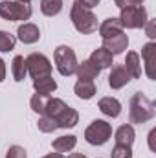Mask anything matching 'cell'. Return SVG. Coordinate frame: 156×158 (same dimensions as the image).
Instances as JSON below:
<instances>
[{"mask_svg":"<svg viewBox=\"0 0 156 158\" xmlns=\"http://www.w3.org/2000/svg\"><path fill=\"white\" fill-rule=\"evenodd\" d=\"M156 134V129H153L151 132H149V147H151V151H154V143H153V138H154Z\"/></svg>","mask_w":156,"mask_h":158,"instance_id":"cell-34","label":"cell"},{"mask_svg":"<svg viewBox=\"0 0 156 158\" xmlns=\"http://www.w3.org/2000/svg\"><path fill=\"white\" fill-rule=\"evenodd\" d=\"M26 66H28V74L31 79H40L46 76H51V63L44 53H30L26 57Z\"/></svg>","mask_w":156,"mask_h":158,"instance_id":"cell-7","label":"cell"},{"mask_svg":"<svg viewBox=\"0 0 156 158\" xmlns=\"http://www.w3.org/2000/svg\"><path fill=\"white\" fill-rule=\"evenodd\" d=\"M37 127H39V131L42 132H53L55 129H57V123H55V119L48 118V116H40L39 121H37Z\"/></svg>","mask_w":156,"mask_h":158,"instance_id":"cell-27","label":"cell"},{"mask_svg":"<svg viewBox=\"0 0 156 158\" xmlns=\"http://www.w3.org/2000/svg\"><path fill=\"white\" fill-rule=\"evenodd\" d=\"M53 61H55L57 72H59L61 76L68 77V76L76 74V68H77V57H76V52H74L70 46H66V44L59 46V48L55 50V53H53Z\"/></svg>","mask_w":156,"mask_h":158,"instance_id":"cell-4","label":"cell"},{"mask_svg":"<svg viewBox=\"0 0 156 158\" xmlns=\"http://www.w3.org/2000/svg\"><path fill=\"white\" fill-rule=\"evenodd\" d=\"M134 138H136L134 127H132V125H129V123H127V125H121V127L116 131V134H114L116 143H119V145H129V147H132Z\"/></svg>","mask_w":156,"mask_h":158,"instance_id":"cell-18","label":"cell"},{"mask_svg":"<svg viewBox=\"0 0 156 158\" xmlns=\"http://www.w3.org/2000/svg\"><path fill=\"white\" fill-rule=\"evenodd\" d=\"M147 9L143 6H129V7H123L121 13H119V22L123 28H129V30H138V28H145V22H147Z\"/></svg>","mask_w":156,"mask_h":158,"instance_id":"cell-6","label":"cell"},{"mask_svg":"<svg viewBox=\"0 0 156 158\" xmlns=\"http://www.w3.org/2000/svg\"><path fill=\"white\" fill-rule=\"evenodd\" d=\"M17 37L22 44H35L40 39V30L31 22H24L17 30Z\"/></svg>","mask_w":156,"mask_h":158,"instance_id":"cell-9","label":"cell"},{"mask_svg":"<svg viewBox=\"0 0 156 158\" xmlns=\"http://www.w3.org/2000/svg\"><path fill=\"white\" fill-rule=\"evenodd\" d=\"M70 20H72L74 28L77 30L79 33H83V35L94 33V31L97 30V17L92 13V9H86V7L79 6L77 0L72 4V9H70Z\"/></svg>","mask_w":156,"mask_h":158,"instance_id":"cell-2","label":"cell"},{"mask_svg":"<svg viewBox=\"0 0 156 158\" xmlns=\"http://www.w3.org/2000/svg\"><path fill=\"white\" fill-rule=\"evenodd\" d=\"M33 15V9L30 4L22 2H13V0H2L0 2V19L7 22H24L30 20Z\"/></svg>","mask_w":156,"mask_h":158,"instance_id":"cell-3","label":"cell"},{"mask_svg":"<svg viewBox=\"0 0 156 158\" xmlns=\"http://www.w3.org/2000/svg\"><path fill=\"white\" fill-rule=\"evenodd\" d=\"M77 4L83 6V7H86V9H92V7L99 6V0H77Z\"/></svg>","mask_w":156,"mask_h":158,"instance_id":"cell-31","label":"cell"},{"mask_svg":"<svg viewBox=\"0 0 156 158\" xmlns=\"http://www.w3.org/2000/svg\"><path fill=\"white\" fill-rule=\"evenodd\" d=\"M74 92H76V96L79 99H92L96 96V85H94V81L79 79L76 83V86H74Z\"/></svg>","mask_w":156,"mask_h":158,"instance_id":"cell-19","label":"cell"},{"mask_svg":"<svg viewBox=\"0 0 156 158\" xmlns=\"http://www.w3.org/2000/svg\"><path fill=\"white\" fill-rule=\"evenodd\" d=\"M63 9V0H40V11L46 17H55Z\"/></svg>","mask_w":156,"mask_h":158,"instance_id":"cell-24","label":"cell"},{"mask_svg":"<svg viewBox=\"0 0 156 158\" xmlns=\"http://www.w3.org/2000/svg\"><path fill=\"white\" fill-rule=\"evenodd\" d=\"M68 158H86V156H84V155H81V153H72Z\"/></svg>","mask_w":156,"mask_h":158,"instance_id":"cell-36","label":"cell"},{"mask_svg":"<svg viewBox=\"0 0 156 158\" xmlns=\"http://www.w3.org/2000/svg\"><path fill=\"white\" fill-rule=\"evenodd\" d=\"M112 70H110V74H109V85H110V88L112 90H119V88H123L125 85H129V81H130V76H129V72L125 70V66L123 64H116V66H110Z\"/></svg>","mask_w":156,"mask_h":158,"instance_id":"cell-8","label":"cell"},{"mask_svg":"<svg viewBox=\"0 0 156 158\" xmlns=\"http://www.w3.org/2000/svg\"><path fill=\"white\" fill-rule=\"evenodd\" d=\"M90 61H92L96 66H99V68L103 70V68H110V66L114 64V55H112L109 50H105V48L101 46V48H96V50L92 52Z\"/></svg>","mask_w":156,"mask_h":158,"instance_id":"cell-13","label":"cell"},{"mask_svg":"<svg viewBox=\"0 0 156 158\" xmlns=\"http://www.w3.org/2000/svg\"><path fill=\"white\" fill-rule=\"evenodd\" d=\"M55 123H57V129H72L79 123V112L72 107H66L63 114L55 119Z\"/></svg>","mask_w":156,"mask_h":158,"instance_id":"cell-15","label":"cell"},{"mask_svg":"<svg viewBox=\"0 0 156 158\" xmlns=\"http://www.w3.org/2000/svg\"><path fill=\"white\" fill-rule=\"evenodd\" d=\"M6 158H28V155H26L24 147H20V145H11V147L7 149V153H6Z\"/></svg>","mask_w":156,"mask_h":158,"instance_id":"cell-29","label":"cell"},{"mask_svg":"<svg viewBox=\"0 0 156 158\" xmlns=\"http://www.w3.org/2000/svg\"><path fill=\"white\" fill-rule=\"evenodd\" d=\"M42 158H64L61 153H50V155H46V156H42Z\"/></svg>","mask_w":156,"mask_h":158,"instance_id":"cell-35","label":"cell"},{"mask_svg":"<svg viewBox=\"0 0 156 158\" xmlns=\"http://www.w3.org/2000/svg\"><path fill=\"white\" fill-rule=\"evenodd\" d=\"M99 72H101V68L96 66L90 59H86L83 63H77V68H76L77 79H83V81H94L99 76Z\"/></svg>","mask_w":156,"mask_h":158,"instance_id":"cell-12","label":"cell"},{"mask_svg":"<svg viewBox=\"0 0 156 158\" xmlns=\"http://www.w3.org/2000/svg\"><path fill=\"white\" fill-rule=\"evenodd\" d=\"M97 107L109 118H117L121 114V103L117 101L116 98H101L99 103H97Z\"/></svg>","mask_w":156,"mask_h":158,"instance_id":"cell-14","label":"cell"},{"mask_svg":"<svg viewBox=\"0 0 156 158\" xmlns=\"http://www.w3.org/2000/svg\"><path fill=\"white\" fill-rule=\"evenodd\" d=\"M18 2H22V4H31V0H18Z\"/></svg>","mask_w":156,"mask_h":158,"instance_id":"cell-37","label":"cell"},{"mask_svg":"<svg viewBox=\"0 0 156 158\" xmlns=\"http://www.w3.org/2000/svg\"><path fill=\"white\" fill-rule=\"evenodd\" d=\"M145 26H147V37L149 39H154V20H147L145 22Z\"/></svg>","mask_w":156,"mask_h":158,"instance_id":"cell-32","label":"cell"},{"mask_svg":"<svg viewBox=\"0 0 156 158\" xmlns=\"http://www.w3.org/2000/svg\"><path fill=\"white\" fill-rule=\"evenodd\" d=\"M154 52H156V44L154 42H147L142 50V57L145 61V70H147V77L154 79V72H153V64H154Z\"/></svg>","mask_w":156,"mask_h":158,"instance_id":"cell-20","label":"cell"},{"mask_svg":"<svg viewBox=\"0 0 156 158\" xmlns=\"http://www.w3.org/2000/svg\"><path fill=\"white\" fill-rule=\"evenodd\" d=\"M97 30H99V37H101V39H110V37H114V35H117V33L123 31V26H121L119 19L110 17V19H105V20L97 26Z\"/></svg>","mask_w":156,"mask_h":158,"instance_id":"cell-11","label":"cell"},{"mask_svg":"<svg viewBox=\"0 0 156 158\" xmlns=\"http://www.w3.org/2000/svg\"><path fill=\"white\" fill-rule=\"evenodd\" d=\"M114 4L119 9H123V7H129V6H142L143 0H114Z\"/></svg>","mask_w":156,"mask_h":158,"instance_id":"cell-30","label":"cell"},{"mask_svg":"<svg viewBox=\"0 0 156 158\" xmlns=\"http://www.w3.org/2000/svg\"><path fill=\"white\" fill-rule=\"evenodd\" d=\"M11 74H13V79L15 81H24L26 76H28V66H26V59L22 55H15L13 63H11Z\"/></svg>","mask_w":156,"mask_h":158,"instance_id":"cell-22","label":"cell"},{"mask_svg":"<svg viewBox=\"0 0 156 158\" xmlns=\"http://www.w3.org/2000/svg\"><path fill=\"white\" fill-rule=\"evenodd\" d=\"M6 79V63H4V59L0 57V83Z\"/></svg>","mask_w":156,"mask_h":158,"instance_id":"cell-33","label":"cell"},{"mask_svg":"<svg viewBox=\"0 0 156 158\" xmlns=\"http://www.w3.org/2000/svg\"><path fill=\"white\" fill-rule=\"evenodd\" d=\"M77 145V138L74 136V134H68V136H59V138H55L53 142H51V147H53V151L55 153H70L74 147Z\"/></svg>","mask_w":156,"mask_h":158,"instance_id":"cell-17","label":"cell"},{"mask_svg":"<svg viewBox=\"0 0 156 158\" xmlns=\"http://www.w3.org/2000/svg\"><path fill=\"white\" fill-rule=\"evenodd\" d=\"M15 44H17L15 35H11L9 31H4V30H0V52H2V53H6V52H11V50L15 48Z\"/></svg>","mask_w":156,"mask_h":158,"instance_id":"cell-26","label":"cell"},{"mask_svg":"<svg viewBox=\"0 0 156 158\" xmlns=\"http://www.w3.org/2000/svg\"><path fill=\"white\" fill-rule=\"evenodd\" d=\"M127 46H129V37H127L123 31L117 33V35H114V37H110V39H103V48L109 50L112 55L123 53V52L127 50Z\"/></svg>","mask_w":156,"mask_h":158,"instance_id":"cell-10","label":"cell"},{"mask_svg":"<svg viewBox=\"0 0 156 158\" xmlns=\"http://www.w3.org/2000/svg\"><path fill=\"white\" fill-rule=\"evenodd\" d=\"M156 114L154 103L142 92H136L130 98L129 103V119L130 123H147L149 119H153Z\"/></svg>","mask_w":156,"mask_h":158,"instance_id":"cell-1","label":"cell"},{"mask_svg":"<svg viewBox=\"0 0 156 158\" xmlns=\"http://www.w3.org/2000/svg\"><path fill=\"white\" fill-rule=\"evenodd\" d=\"M66 107H68V105H66L63 99H59V98H50V101H48V105H46V110H44V116H48V118H51V119H57L63 114V110H64Z\"/></svg>","mask_w":156,"mask_h":158,"instance_id":"cell-23","label":"cell"},{"mask_svg":"<svg viewBox=\"0 0 156 158\" xmlns=\"http://www.w3.org/2000/svg\"><path fill=\"white\" fill-rule=\"evenodd\" d=\"M110 158H132V149L129 145H119V143H116V147L110 153Z\"/></svg>","mask_w":156,"mask_h":158,"instance_id":"cell-28","label":"cell"},{"mask_svg":"<svg viewBox=\"0 0 156 158\" xmlns=\"http://www.w3.org/2000/svg\"><path fill=\"white\" fill-rule=\"evenodd\" d=\"M125 70L129 72V76L132 79H140L142 77V61H140V55L136 52H129L127 57H125Z\"/></svg>","mask_w":156,"mask_h":158,"instance_id":"cell-16","label":"cell"},{"mask_svg":"<svg viewBox=\"0 0 156 158\" xmlns=\"http://www.w3.org/2000/svg\"><path fill=\"white\" fill-rule=\"evenodd\" d=\"M112 136V125L105 119H94L86 131H84V140L90 145H105Z\"/></svg>","mask_w":156,"mask_h":158,"instance_id":"cell-5","label":"cell"},{"mask_svg":"<svg viewBox=\"0 0 156 158\" xmlns=\"http://www.w3.org/2000/svg\"><path fill=\"white\" fill-rule=\"evenodd\" d=\"M33 88L37 94H51L57 90V83L51 76H46V77H40V79H33Z\"/></svg>","mask_w":156,"mask_h":158,"instance_id":"cell-21","label":"cell"},{"mask_svg":"<svg viewBox=\"0 0 156 158\" xmlns=\"http://www.w3.org/2000/svg\"><path fill=\"white\" fill-rule=\"evenodd\" d=\"M48 101H50V96H48V94H33L31 99H30V107H31L33 112H37V114H44Z\"/></svg>","mask_w":156,"mask_h":158,"instance_id":"cell-25","label":"cell"}]
</instances>
